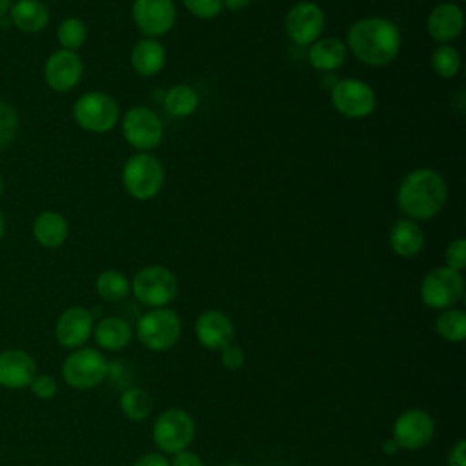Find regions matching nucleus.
<instances>
[{
    "label": "nucleus",
    "instance_id": "nucleus-1",
    "mask_svg": "<svg viewBox=\"0 0 466 466\" xmlns=\"http://www.w3.org/2000/svg\"><path fill=\"white\" fill-rule=\"evenodd\" d=\"M346 47L362 64L371 67H382L393 62L399 55L400 33L390 18H359L348 27Z\"/></svg>",
    "mask_w": 466,
    "mask_h": 466
},
{
    "label": "nucleus",
    "instance_id": "nucleus-2",
    "mask_svg": "<svg viewBox=\"0 0 466 466\" xmlns=\"http://www.w3.org/2000/svg\"><path fill=\"white\" fill-rule=\"evenodd\" d=\"M448 186L441 173L431 167L410 171L399 184L397 206L411 220L433 218L446 204Z\"/></svg>",
    "mask_w": 466,
    "mask_h": 466
},
{
    "label": "nucleus",
    "instance_id": "nucleus-3",
    "mask_svg": "<svg viewBox=\"0 0 466 466\" xmlns=\"http://www.w3.org/2000/svg\"><path fill=\"white\" fill-rule=\"evenodd\" d=\"M122 184L127 195L137 200L157 197L164 186L162 162L146 151L131 155L122 167Z\"/></svg>",
    "mask_w": 466,
    "mask_h": 466
},
{
    "label": "nucleus",
    "instance_id": "nucleus-4",
    "mask_svg": "<svg viewBox=\"0 0 466 466\" xmlns=\"http://www.w3.org/2000/svg\"><path fill=\"white\" fill-rule=\"evenodd\" d=\"M118 115L116 100L102 91H87L73 106L75 122L89 133L111 131L118 122Z\"/></svg>",
    "mask_w": 466,
    "mask_h": 466
},
{
    "label": "nucleus",
    "instance_id": "nucleus-5",
    "mask_svg": "<svg viewBox=\"0 0 466 466\" xmlns=\"http://www.w3.org/2000/svg\"><path fill=\"white\" fill-rule=\"evenodd\" d=\"M131 289L140 304L162 308L177 297L178 280L175 273L164 266H146L133 277Z\"/></svg>",
    "mask_w": 466,
    "mask_h": 466
},
{
    "label": "nucleus",
    "instance_id": "nucleus-6",
    "mask_svg": "<svg viewBox=\"0 0 466 466\" xmlns=\"http://www.w3.org/2000/svg\"><path fill=\"white\" fill-rule=\"evenodd\" d=\"M182 324L178 315L167 308H153L137 324V337L151 351L169 350L180 337Z\"/></svg>",
    "mask_w": 466,
    "mask_h": 466
},
{
    "label": "nucleus",
    "instance_id": "nucleus-7",
    "mask_svg": "<svg viewBox=\"0 0 466 466\" xmlns=\"http://www.w3.org/2000/svg\"><path fill=\"white\" fill-rule=\"evenodd\" d=\"M109 371L106 357L93 348L69 353L62 364V379L75 390H89L100 384Z\"/></svg>",
    "mask_w": 466,
    "mask_h": 466
},
{
    "label": "nucleus",
    "instance_id": "nucleus-8",
    "mask_svg": "<svg viewBox=\"0 0 466 466\" xmlns=\"http://www.w3.org/2000/svg\"><path fill=\"white\" fill-rule=\"evenodd\" d=\"M464 293V279L461 271L446 266L433 268L420 282V299L428 308L448 309L461 300Z\"/></svg>",
    "mask_w": 466,
    "mask_h": 466
},
{
    "label": "nucleus",
    "instance_id": "nucleus-9",
    "mask_svg": "<svg viewBox=\"0 0 466 466\" xmlns=\"http://www.w3.org/2000/svg\"><path fill=\"white\" fill-rule=\"evenodd\" d=\"M195 435V422L184 410L169 408L153 424V441L160 451L178 453L189 446Z\"/></svg>",
    "mask_w": 466,
    "mask_h": 466
},
{
    "label": "nucleus",
    "instance_id": "nucleus-10",
    "mask_svg": "<svg viewBox=\"0 0 466 466\" xmlns=\"http://www.w3.org/2000/svg\"><path fill=\"white\" fill-rule=\"evenodd\" d=\"M329 100L335 111L348 118H364L371 115L377 106L373 87L359 78L337 80L331 87Z\"/></svg>",
    "mask_w": 466,
    "mask_h": 466
},
{
    "label": "nucleus",
    "instance_id": "nucleus-11",
    "mask_svg": "<svg viewBox=\"0 0 466 466\" xmlns=\"http://www.w3.org/2000/svg\"><path fill=\"white\" fill-rule=\"evenodd\" d=\"M122 135L131 147L149 151L162 142L164 127L160 116L153 109L135 106L122 118Z\"/></svg>",
    "mask_w": 466,
    "mask_h": 466
},
{
    "label": "nucleus",
    "instance_id": "nucleus-12",
    "mask_svg": "<svg viewBox=\"0 0 466 466\" xmlns=\"http://www.w3.org/2000/svg\"><path fill=\"white\" fill-rule=\"evenodd\" d=\"M284 29L297 46H311L324 29V11L317 2H297L284 16Z\"/></svg>",
    "mask_w": 466,
    "mask_h": 466
},
{
    "label": "nucleus",
    "instance_id": "nucleus-13",
    "mask_svg": "<svg viewBox=\"0 0 466 466\" xmlns=\"http://www.w3.org/2000/svg\"><path fill=\"white\" fill-rule=\"evenodd\" d=\"M131 16L135 25L146 38L166 35L175 24L173 0H133Z\"/></svg>",
    "mask_w": 466,
    "mask_h": 466
},
{
    "label": "nucleus",
    "instance_id": "nucleus-14",
    "mask_svg": "<svg viewBox=\"0 0 466 466\" xmlns=\"http://www.w3.org/2000/svg\"><path fill=\"white\" fill-rule=\"evenodd\" d=\"M435 431L431 415L424 410H406L393 422V441L399 448L419 450L426 446Z\"/></svg>",
    "mask_w": 466,
    "mask_h": 466
},
{
    "label": "nucleus",
    "instance_id": "nucleus-15",
    "mask_svg": "<svg viewBox=\"0 0 466 466\" xmlns=\"http://www.w3.org/2000/svg\"><path fill=\"white\" fill-rule=\"evenodd\" d=\"M82 71V58L76 55V51L58 49L47 56L44 66V78L53 91L66 93L80 82Z\"/></svg>",
    "mask_w": 466,
    "mask_h": 466
},
{
    "label": "nucleus",
    "instance_id": "nucleus-16",
    "mask_svg": "<svg viewBox=\"0 0 466 466\" xmlns=\"http://www.w3.org/2000/svg\"><path fill=\"white\" fill-rule=\"evenodd\" d=\"M93 331V313L82 306L67 308L56 320L55 335L64 348H80Z\"/></svg>",
    "mask_w": 466,
    "mask_h": 466
},
{
    "label": "nucleus",
    "instance_id": "nucleus-17",
    "mask_svg": "<svg viewBox=\"0 0 466 466\" xmlns=\"http://www.w3.org/2000/svg\"><path fill=\"white\" fill-rule=\"evenodd\" d=\"M464 27V13L455 2H441L437 4L426 20L428 35L439 42L448 44L455 40Z\"/></svg>",
    "mask_w": 466,
    "mask_h": 466
},
{
    "label": "nucleus",
    "instance_id": "nucleus-18",
    "mask_svg": "<svg viewBox=\"0 0 466 466\" xmlns=\"http://www.w3.org/2000/svg\"><path fill=\"white\" fill-rule=\"evenodd\" d=\"M233 322L228 315L217 309L204 311L195 322V335L198 342L208 350H222L233 340Z\"/></svg>",
    "mask_w": 466,
    "mask_h": 466
},
{
    "label": "nucleus",
    "instance_id": "nucleus-19",
    "mask_svg": "<svg viewBox=\"0 0 466 466\" xmlns=\"http://www.w3.org/2000/svg\"><path fill=\"white\" fill-rule=\"evenodd\" d=\"M36 377L35 359L22 350H5L0 353V386L25 388Z\"/></svg>",
    "mask_w": 466,
    "mask_h": 466
},
{
    "label": "nucleus",
    "instance_id": "nucleus-20",
    "mask_svg": "<svg viewBox=\"0 0 466 466\" xmlns=\"http://www.w3.org/2000/svg\"><path fill=\"white\" fill-rule=\"evenodd\" d=\"M388 242L395 255L402 258H411L424 249L426 237L422 228L417 224V220L399 218L390 229Z\"/></svg>",
    "mask_w": 466,
    "mask_h": 466
},
{
    "label": "nucleus",
    "instance_id": "nucleus-21",
    "mask_svg": "<svg viewBox=\"0 0 466 466\" xmlns=\"http://www.w3.org/2000/svg\"><path fill=\"white\" fill-rule=\"evenodd\" d=\"M348 58V47L340 38L326 36L317 38L311 46H308V62L313 69L322 73H331L344 66Z\"/></svg>",
    "mask_w": 466,
    "mask_h": 466
},
{
    "label": "nucleus",
    "instance_id": "nucleus-22",
    "mask_svg": "<svg viewBox=\"0 0 466 466\" xmlns=\"http://www.w3.org/2000/svg\"><path fill=\"white\" fill-rule=\"evenodd\" d=\"M131 66L140 76H153L166 64V49L155 38H142L131 49Z\"/></svg>",
    "mask_w": 466,
    "mask_h": 466
},
{
    "label": "nucleus",
    "instance_id": "nucleus-23",
    "mask_svg": "<svg viewBox=\"0 0 466 466\" xmlns=\"http://www.w3.org/2000/svg\"><path fill=\"white\" fill-rule=\"evenodd\" d=\"M11 22L24 33H38L47 25L49 11L40 0H18L11 7Z\"/></svg>",
    "mask_w": 466,
    "mask_h": 466
},
{
    "label": "nucleus",
    "instance_id": "nucleus-24",
    "mask_svg": "<svg viewBox=\"0 0 466 466\" xmlns=\"http://www.w3.org/2000/svg\"><path fill=\"white\" fill-rule=\"evenodd\" d=\"M33 237L44 248H58L67 238V222L56 211H42L33 222Z\"/></svg>",
    "mask_w": 466,
    "mask_h": 466
},
{
    "label": "nucleus",
    "instance_id": "nucleus-25",
    "mask_svg": "<svg viewBox=\"0 0 466 466\" xmlns=\"http://www.w3.org/2000/svg\"><path fill=\"white\" fill-rule=\"evenodd\" d=\"M95 340L102 350H122L131 340V328L124 319L106 317L95 326Z\"/></svg>",
    "mask_w": 466,
    "mask_h": 466
},
{
    "label": "nucleus",
    "instance_id": "nucleus-26",
    "mask_svg": "<svg viewBox=\"0 0 466 466\" xmlns=\"http://www.w3.org/2000/svg\"><path fill=\"white\" fill-rule=\"evenodd\" d=\"M162 104H164V109L171 116L184 118V116H189L197 111V107L200 104V98H198V93L191 86L177 84V86H171L166 91Z\"/></svg>",
    "mask_w": 466,
    "mask_h": 466
},
{
    "label": "nucleus",
    "instance_id": "nucleus-27",
    "mask_svg": "<svg viewBox=\"0 0 466 466\" xmlns=\"http://www.w3.org/2000/svg\"><path fill=\"white\" fill-rule=\"evenodd\" d=\"M95 288H96V293L100 299H104L107 302H118L127 297L129 280L126 279V275H122L116 269H106V271L98 273Z\"/></svg>",
    "mask_w": 466,
    "mask_h": 466
},
{
    "label": "nucleus",
    "instance_id": "nucleus-28",
    "mask_svg": "<svg viewBox=\"0 0 466 466\" xmlns=\"http://www.w3.org/2000/svg\"><path fill=\"white\" fill-rule=\"evenodd\" d=\"M435 331L448 342H462L466 339V315L461 309L448 308L435 319Z\"/></svg>",
    "mask_w": 466,
    "mask_h": 466
},
{
    "label": "nucleus",
    "instance_id": "nucleus-29",
    "mask_svg": "<svg viewBox=\"0 0 466 466\" xmlns=\"http://www.w3.org/2000/svg\"><path fill=\"white\" fill-rule=\"evenodd\" d=\"M151 397L140 388H127L120 395V410L129 420H144L151 413Z\"/></svg>",
    "mask_w": 466,
    "mask_h": 466
},
{
    "label": "nucleus",
    "instance_id": "nucleus-30",
    "mask_svg": "<svg viewBox=\"0 0 466 466\" xmlns=\"http://www.w3.org/2000/svg\"><path fill=\"white\" fill-rule=\"evenodd\" d=\"M431 69L441 78H453L461 69V55L450 44H441L431 53Z\"/></svg>",
    "mask_w": 466,
    "mask_h": 466
},
{
    "label": "nucleus",
    "instance_id": "nucleus-31",
    "mask_svg": "<svg viewBox=\"0 0 466 466\" xmlns=\"http://www.w3.org/2000/svg\"><path fill=\"white\" fill-rule=\"evenodd\" d=\"M87 38V27L80 18L69 16L64 18L56 29V40L62 46V49L76 51L86 44Z\"/></svg>",
    "mask_w": 466,
    "mask_h": 466
},
{
    "label": "nucleus",
    "instance_id": "nucleus-32",
    "mask_svg": "<svg viewBox=\"0 0 466 466\" xmlns=\"http://www.w3.org/2000/svg\"><path fill=\"white\" fill-rule=\"evenodd\" d=\"M18 131V116L15 109L0 100V149L13 142Z\"/></svg>",
    "mask_w": 466,
    "mask_h": 466
},
{
    "label": "nucleus",
    "instance_id": "nucleus-33",
    "mask_svg": "<svg viewBox=\"0 0 466 466\" xmlns=\"http://www.w3.org/2000/svg\"><path fill=\"white\" fill-rule=\"evenodd\" d=\"M184 7L197 18H215L222 13V0H182Z\"/></svg>",
    "mask_w": 466,
    "mask_h": 466
},
{
    "label": "nucleus",
    "instance_id": "nucleus-34",
    "mask_svg": "<svg viewBox=\"0 0 466 466\" xmlns=\"http://www.w3.org/2000/svg\"><path fill=\"white\" fill-rule=\"evenodd\" d=\"M444 262H446V268L455 269V271H462L466 268V242L462 237L453 238L446 246Z\"/></svg>",
    "mask_w": 466,
    "mask_h": 466
},
{
    "label": "nucleus",
    "instance_id": "nucleus-35",
    "mask_svg": "<svg viewBox=\"0 0 466 466\" xmlns=\"http://www.w3.org/2000/svg\"><path fill=\"white\" fill-rule=\"evenodd\" d=\"M29 388H31V391H33L35 397L44 399V400L53 399V397L56 395V391H58L56 380H55L51 375H36V377L31 380Z\"/></svg>",
    "mask_w": 466,
    "mask_h": 466
},
{
    "label": "nucleus",
    "instance_id": "nucleus-36",
    "mask_svg": "<svg viewBox=\"0 0 466 466\" xmlns=\"http://www.w3.org/2000/svg\"><path fill=\"white\" fill-rule=\"evenodd\" d=\"M220 359H222L224 368H226V370H231V371L240 370V368L244 366V360H246L244 351H242L240 346H237V344H228V346H224Z\"/></svg>",
    "mask_w": 466,
    "mask_h": 466
},
{
    "label": "nucleus",
    "instance_id": "nucleus-37",
    "mask_svg": "<svg viewBox=\"0 0 466 466\" xmlns=\"http://www.w3.org/2000/svg\"><path fill=\"white\" fill-rule=\"evenodd\" d=\"M169 466H204V462H202V459L197 453L182 450V451L175 453V457H173Z\"/></svg>",
    "mask_w": 466,
    "mask_h": 466
},
{
    "label": "nucleus",
    "instance_id": "nucleus-38",
    "mask_svg": "<svg viewBox=\"0 0 466 466\" xmlns=\"http://www.w3.org/2000/svg\"><path fill=\"white\" fill-rule=\"evenodd\" d=\"M464 451H466V442L459 441L450 455H448V466H466V459H464Z\"/></svg>",
    "mask_w": 466,
    "mask_h": 466
},
{
    "label": "nucleus",
    "instance_id": "nucleus-39",
    "mask_svg": "<svg viewBox=\"0 0 466 466\" xmlns=\"http://www.w3.org/2000/svg\"><path fill=\"white\" fill-rule=\"evenodd\" d=\"M133 466H169V462L160 453H146Z\"/></svg>",
    "mask_w": 466,
    "mask_h": 466
},
{
    "label": "nucleus",
    "instance_id": "nucleus-40",
    "mask_svg": "<svg viewBox=\"0 0 466 466\" xmlns=\"http://www.w3.org/2000/svg\"><path fill=\"white\" fill-rule=\"evenodd\" d=\"M249 2H251V0H222V5L228 7V9H231V11H240V9L248 7Z\"/></svg>",
    "mask_w": 466,
    "mask_h": 466
},
{
    "label": "nucleus",
    "instance_id": "nucleus-41",
    "mask_svg": "<svg viewBox=\"0 0 466 466\" xmlns=\"http://www.w3.org/2000/svg\"><path fill=\"white\" fill-rule=\"evenodd\" d=\"M382 450H384V453H386V455H395V453H397V450H399V446H397V442H395L393 439H388V441H384Z\"/></svg>",
    "mask_w": 466,
    "mask_h": 466
},
{
    "label": "nucleus",
    "instance_id": "nucleus-42",
    "mask_svg": "<svg viewBox=\"0 0 466 466\" xmlns=\"http://www.w3.org/2000/svg\"><path fill=\"white\" fill-rule=\"evenodd\" d=\"M9 7H11V0H0V18L7 13Z\"/></svg>",
    "mask_w": 466,
    "mask_h": 466
},
{
    "label": "nucleus",
    "instance_id": "nucleus-43",
    "mask_svg": "<svg viewBox=\"0 0 466 466\" xmlns=\"http://www.w3.org/2000/svg\"><path fill=\"white\" fill-rule=\"evenodd\" d=\"M4 217H2V213H0V238H2V235H4Z\"/></svg>",
    "mask_w": 466,
    "mask_h": 466
},
{
    "label": "nucleus",
    "instance_id": "nucleus-44",
    "mask_svg": "<svg viewBox=\"0 0 466 466\" xmlns=\"http://www.w3.org/2000/svg\"><path fill=\"white\" fill-rule=\"evenodd\" d=\"M2 191H4V180H2V177H0V197H2Z\"/></svg>",
    "mask_w": 466,
    "mask_h": 466
},
{
    "label": "nucleus",
    "instance_id": "nucleus-45",
    "mask_svg": "<svg viewBox=\"0 0 466 466\" xmlns=\"http://www.w3.org/2000/svg\"><path fill=\"white\" fill-rule=\"evenodd\" d=\"M224 466H246V464H224Z\"/></svg>",
    "mask_w": 466,
    "mask_h": 466
}]
</instances>
